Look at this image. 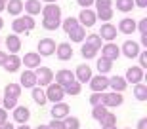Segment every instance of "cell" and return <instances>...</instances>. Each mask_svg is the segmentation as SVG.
Listing matches in <instances>:
<instances>
[{
  "mask_svg": "<svg viewBox=\"0 0 147 129\" xmlns=\"http://www.w3.org/2000/svg\"><path fill=\"white\" fill-rule=\"evenodd\" d=\"M34 17L31 15H19L13 19V23H11V31H13V34H21V32H31L34 29Z\"/></svg>",
  "mask_w": 147,
  "mask_h": 129,
  "instance_id": "6da1fadb",
  "label": "cell"
},
{
  "mask_svg": "<svg viewBox=\"0 0 147 129\" xmlns=\"http://www.w3.org/2000/svg\"><path fill=\"white\" fill-rule=\"evenodd\" d=\"M34 76H36V86L38 87H44V86H50L52 82H54V72H52V68H48V66H38V68H34Z\"/></svg>",
  "mask_w": 147,
  "mask_h": 129,
  "instance_id": "7a4b0ae2",
  "label": "cell"
},
{
  "mask_svg": "<svg viewBox=\"0 0 147 129\" xmlns=\"http://www.w3.org/2000/svg\"><path fill=\"white\" fill-rule=\"evenodd\" d=\"M88 86L92 89V93H105L107 87H109V78L105 74H98V76H92Z\"/></svg>",
  "mask_w": 147,
  "mask_h": 129,
  "instance_id": "3957f363",
  "label": "cell"
},
{
  "mask_svg": "<svg viewBox=\"0 0 147 129\" xmlns=\"http://www.w3.org/2000/svg\"><path fill=\"white\" fill-rule=\"evenodd\" d=\"M46 99H48L50 102H61L63 99H65V91H63V87L59 86V84H50V86H46Z\"/></svg>",
  "mask_w": 147,
  "mask_h": 129,
  "instance_id": "277c9868",
  "label": "cell"
},
{
  "mask_svg": "<svg viewBox=\"0 0 147 129\" xmlns=\"http://www.w3.org/2000/svg\"><path fill=\"white\" fill-rule=\"evenodd\" d=\"M36 49H38L36 53L40 55V57H50V55L55 53V40L54 38H40Z\"/></svg>",
  "mask_w": 147,
  "mask_h": 129,
  "instance_id": "5b68a950",
  "label": "cell"
},
{
  "mask_svg": "<svg viewBox=\"0 0 147 129\" xmlns=\"http://www.w3.org/2000/svg\"><path fill=\"white\" fill-rule=\"evenodd\" d=\"M142 48H140V44L134 42V40H126L122 46H120V55H124L128 59H136L138 55H140Z\"/></svg>",
  "mask_w": 147,
  "mask_h": 129,
  "instance_id": "8992f818",
  "label": "cell"
},
{
  "mask_svg": "<svg viewBox=\"0 0 147 129\" xmlns=\"http://www.w3.org/2000/svg\"><path fill=\"white\" fill-rule=\"evenodd\" d=\"M78 25L80 27H84V29H90V27H94L96 25V21H98V17H96V11L94 10H90V8H86V10H80V13H78Z\"/></svg>",
  "mask_w": 147,
  "mask_h": 129,
  "instance_id": "52a82bcc",
  "label": "cell"
},
{
  "mask_svg": "<svg viewBox=\"0 0 147 129\" xmlns=\"http://www.w3.org/2000/svg\"><path fill=\"white\" fill-rule=\"evenodd\" d=\"M50 114H52V120H65L67 116H71V108H69V104L63 102V101L61 102H54Z\"/></svg>",
  "mask_w": 147,
  "mask_h": 129,
  "instance_id": "ba28073f",
  "label": "cell"
},
{
  "mask_svg": "<svg viewBox=\"0 0 147 129\" xmlns=\"http://www.w3.org/2000/svg\"><path fill=\"white\" fill-rule=\"evenodd\" d=\"M101 57L109 61H117L120 57V46H117L115 42H105L101 46Z\"/></svg>",
  "mask_w": 147,
  "mask_h": 129,
  "instance_id": "9c48e42d",
  "label": "cell"
},
{
  "mask_svg": "<svg viewBox=\"0 0 147 129\" xmlns=\"http://www.w3.org/2000/svg\"><path fill=\"white\" fill-rule=\"evenodd\" d=\"M126 80V84H142L143 80V68L140 66H130V68H126V76H122Z\"/></svg>",
  "mask_w": 147,
  "mask_h": 129,
  "instance_id": "30bf717a",
  "label": "cell"
},
{
  "mask_svg": "<svg viewBox=\"0 0 147 129\" xmlns=\"http://www.w3.org/2000/svg\"><path fill=\"white\" fill-rule=\"evenodd\" d=\"M124 102V97H122V93H115V91H111V93H105V97H103V104L105 108H117V106H120Z\"/></svg>",
  "mask_w": 147,
  "mask_h": 129,
  "instance_id": "8fae6325",
  "label": "cell"
},
{
  "mask_svg": "<svg viewBox=\"0 0 147 129\" xmlns=\"http://www.w3.org/2000/svg\"><path fill=\"white\" fill-rule=\"evenodd\" d=\"M117 27H115L113 23H103V25H101V29H99V38H101V40H105V42H113L115 38H117Z\"/></svg>",
  "mask_w": 147,
  "mask_h": 129,
  "instance_id": "7c38bea8",
  "label": "cell"
},
{
  "mask_svg": "<svg viewBox=\"0 0 147 129\" xmlns=\"http://www.w3.org/2000/svg\"><path fill=\"white\" fill-rule=\"evenodd\" d=\"M40 55L36 53V51H29V53H25V57L21 59V64H25V68L27 70H34L40 66Z\"/></svg>",
  "mask_w": 147,
  "mask_h": 129,
  "instance_id": "4fadbf2b",
  "label": "cell"
},
{
  "mask_svg": "<svg viewBox=\"0 0 147 129\" xmlns=\"http://www.w3.org/2000/svg\"><path fill=\"white\" fill-rule=\"evenodd\" d=\"M92 76H94V74H92V68H90L88 64H78V66H76L75 80L78 82V84H88Z\"/></svg>",
  "mask_w": 147,
  "mask_h": 129,
  "instance_id": "5bb4252c",
  "label": "cell"
},
{
  "mask_svg": "<svg viewBox=\"0 0 147 129\" xmlns=\"http://www.w3.org/2000/svg\"><path fill=\"white\" fill-rule=\"evenodd\" d=\"M4 44H6V48H8V51H10V55H17L19 49H21V38H19V34H10V36H6Z\"/></svg>",
  "mask_w": 147,
  "mask_h": 129,
  "instance_id": "9a60e30c",
  "label": "cell"
},
{
  "mask_svg": "<svg viewBox=\"0 0 147 129\" xmlns=\"http://www.w3.org/2000/svg\"><path fill=\"white\" fill-rule=\"evenodd\" d=\"M55 55H57V59L59 61H71L73 57V48L69 42H61L55 46Z\"/></svg>",
  "mask_w": 147,
  "mask_h": 129,
  "instance_id": "2e32d148",
  "label": "cell"
},
{
  "mask_svg": "<svg viewBox=\"0 0 147 129\" xmlns=\"http://www.w3.org/2000/svg\"><path fill=\"white\" fill-rule=\"evenodd\" d=\"M42 19H61V8L57 4H46L42 6Z\"/></svg>",
  "mask_w": 147,
  "mask_h": 129,
  "instance_id": "e0dca14e",
  "label": "cell"
},
{
  "mask_svg": "<svg viewBox=\"0 0 147 129\" xmlns=\"http://www.w3.org/2000/svg\"><path fill=\"white\" fill-rule=\"evenodd\" d=\"M55 84H59L61 87L63 86H67V84H71L73 80H75V72H71L69 68H61V70H57L55 72Z\"/></svg>",
  "mask_w": 147,
  "mask_h": 129,
  "instance_id": "ac0fdd59",
  "label": "cell"
},
{
  "mask_svg": "<svg viewBox=\"0 0 147 129\" xmlns=\"http://www.w3.org/2000/svg\"><path fill=\"white\" fill-rule=\"evenodd\" d=\"M11 112H13V122H17L19 125L27 124L29 118H31V110H29L27 106H16Z\"/></svg>",
  "mask_w": 147,
  "mask_h": 129,
  "instance_id": "d6986e66",
  "label": "cell"
},
{
  "mask_svg": "<svg viewBox=\"0 0 147 129\" xmlns=\"http://www.w3.org/2000/svg\"><path fill=\"white\" fill-rule=\"evenodd\" d=\"M19 84H21L23 87H29V89L36 87V76H34V70H23L21 78H19Z\"/></svg>",
  "mask_w": 147,
  "mask_h": 129,
  "instance_id": "ffe728a7",
  "label": "cell"
},
{
  "mask_svg": "<svg viewBox=\"0 0 147 129\" xmlns=\"http://www.w3.org/2000/svg\"><path fill=\"white\" fill-rule=\"evenodd\" d=\"M23 10H25V13L31 17L38 15L40 11H42V4H40V0H27L25 4H23Z\"/></svg>",
  "mask_w": 147,
  "mask_h": 129,
  "instance_id": "44dd1931",
  "label": "cell"
},
{
  "mask_svg": "<svg viewBox=\"0 0 147 129\" xmlns=\"http://www.w3.org/2000/svg\"><path fill=\"white\" fill-rule=\"evenodd\" d=\"M117 31L122 32V34H134V32H136V21H134L132 17H124V19L119 23V29H117Z\"/></svg>",
  "mask_w": 147,
  "mask_h": 129,
  "instance_id": "7402d4cb",
  "label": "cell"
},
{
  "mask_svg": "<svg viewBox=\"0 0 147 129\" xmlns=\"http://www.w3.org/2000/svg\"><path fill=\"white\" fill-rule=\"evenodd\" d=\"M109 87L115 93H122L126 87H128V84H126V80L122 76H111L109 78Z\"/></svg>",
  "mask_w": 147,
  "mask_h": 129,
  "instance_id": "603a6c76",
  "label": "cell"
},
{
  "mask_svg": "<svg viewBox=\"0 0 147 129\" xmlns=\"http://www.w3.org/2000/svg\"><path fill=\"white\" fill-rule=\"evenodd\" d=\"M6 11L13 17H19L23 11V0H8L6 2Z\"/></svg>",
  "mask_w": 147,
  "mask_h": 129,
  "instance_id": "cb8c5ba5",
  "label": "cell"
},
{
  "mask_svg": "<svg viewBox=\"0 0 147 129\" xmlns=\"http://www.w3.org/2000/svg\"><path fill=\"white\" fill-rule=\"evenodd\" d=\"M19 66H21V57H19V55H10L8 53V59H6V63H4V68L8 70V72H17Z\"/></svg>",
  "mask_w": 147,
  "mask_h": 129,
  "instance_id": "d4e9b609",
  "label": "cell"
},
{
  "mask_svg": "<svg viewBox=\"0 0 147 129\" xmlns=\"http://www.w3.org/2000/svg\"><path fill=\"white\" fill-rule=\"evenodd\" d=\"M31 95H33V101L36 102L38 106H44V104H46V102H48V99H46V91H44L42 87H33V89H31Z\"/></svg>",
  "mask_w": 147,
  "mask_h": 129,
  "instance_id": "484cf974",
  "label": "cell"
},
{
  "mask_svg": "<svg viewBox=\"0 0 147 129\" xmlns=\"http://www.w3.org/2000/svg\"><path fill=\"white\" fill-rule=\"evenodd\" d=\"M84 44H88V46H92L94 49H101V46H103V40L99 38V34H96V32H92V34H86V38H84Z\"/></svg>",
  "mask_w": 147,
  "mask_h": 129,
  "instance_id": "4316f807",
  "label": "cell"
},
{
  "mask_svg": "<svg viewBox=\"0 0 147 129\" xmlns=\"http://www.w3.org/2000/svg\"><path fill=\"white\" fill-rule=\"evenodd\" d=\"M69 38H71V42L82 44V42H84V38H86V29L78 25V27H76L75 31H71V32H69Z\"/></svg>",
  "mask_w": 147,
  "mask_h": 129,
  "instance_id": "83f0119b",
  "label": "cell"
},
{
  "mask_svg": "<svg viewBox=\"0 0 147 129\" xmlns=\"http://www.w3.org/2000/svg\"><path fill=\"white\" fill-rule=\"evenodd\" d=\"M63 91H65V95H71V97L80 95V91H82V84H78L76 80H73L71 84L63 86Z\"/></svg>",
  "mask_w": 147,
  "mask_h": 129,
  "instance_id": "f1b7e54d",
  "label": "cell"
},
{
  "mask_svg": "<svg viewBox=\"0 0 147 129\" xmlns=\"http://www.w3.org/2000/svg\"><path fill=\"white\" fill-rule=\"evenodd\" d=\"M96 68L99 70V74H107V72H111V68H113V61L105 59V57H99L98 63H96Z\"/></svg>",
  "mask_w": 147,
  "mask_h": 129,
  "instance_id": "f546056e",
  "label": "cell"
},
{
  "mask_svg": "<svg viewBox=\"0 0 147 129\" xmlns=\"http://www.w3.org/2000/svg\"><path fill=\"white\" fill-rule=\"evenodd\" d=\"M4 95L19 99V95H21V86H19V84H8V86L4 87Z\"/></svg>",
  "mask_w": 147,
  "mask_h": 129,
  "instance_id": "4dcf8cb0",
  "label": "cell"
},
{
  "mask_svg": "<svg viewBox=\"0 0 147 129\" xmlns=\"http://www.w3.org/2000/svg\"><path fill=\"white\" fill-rule=\"evenodd\" d=\"M113 4H117V10L122 13H128L134 10V0H113Z\"/></svg>",
  "mask_w": 147,
  "mask_h": 129,
  "instance_id": "1f68e13d",
  "label": "cell"
},
{
  "mask_svg": "<svg viewBox=\"0 0 147 129\" xmlns=\"http://www.w3.org/2000/svg\"><path fill=\"white\" fill-rule=\"evenodd\" d=\"M115 15V10L113 8H105V10H96V17L101 19V23H109Z\"/></svg>",
  "mask_w": 147,
  "mask_h": 129,
  "instance_id": "d6a6232c",
  "label": "cell"
},
{
  "mask_svg": "<svg viewBox=\"0 0 147 129\" xmlns=\"http://www.w3.org/2000/svg\"><path fill=\"white\" fill-rule=\"evenodd\" d=\"M76 27H78V19H76V17H73V15L61 21V29H63V31H65L67 34H69L71 31H75Z\"/></svg>",
  "mask_w": 147,
  "mask_h": 129,
  "instance_id": "836d02e7",
  "label": "cell"
},
{
  "mask_svg": "<svg viewBox=\"0 0 147 129\" xmlns=\"http://www.w3.org/2000/svg\"><path fill=\"white\" fill-rule=\"evenodd\" d=\"M134 97L138 101H147V86L145 84H136L134 86Z\"/></svg>",
  "mask_w": 147,
  "mask_h": 129,
  "instance_id": "e575fe53",
  "label": "cell"
},
{
  "mask_svg": "<svg viewBox=\"0 0 147 129\" xmlns=\"http://www.w3.org/2000/svg\"><path fill=\"white\" fill-rule=\"evenodd\" d=\"M80 55L84 57V59H94V57L98 55V49H94L92 46H88V44L82 42V46H80Z\"/></svg>",
  "mask_w": 147,
  "mask_h": 129,
  "instance_id": "d590c367",
  "label": "cell"
},
{
  "mask_svg": "<svg viewBox=\"0 0 147 129\" xmlns=\"http://www.w3.org/2000/svg\"><path fill=\"white\" fill-rule=\"evenodd\" d=\"M107 112H109V108H105L103 104H96V106H92V118L96 120V122H99Z\"/></svg>",
  "mask_w": 147,
  "mask_h": 129,
  "instance_id": "8d00e7d4",
  "label": "cell"
},
{
  "mask_svg": "<svg viewBox=\"0 0 147 129\" xmlns=\"http://www.w3.org/2000/svg\"><path fill=\"white\" fill-rule=\"evenodd\" d=\"M63 127L65 129H80V120L75 118V116H67L63 120Z\"/></svg>",
  "mask_w": 147,
  "mask_h": 129,
  "instance_id": "74e56055",
  "label": "cell"
},
{
  "mask_svg": "<svg viewBox=\"0 0 147 129\" xmlns=\"http://www.w3.org/2000/svg\"><path fill=\"white\" fill-rule=\"evenodd\" d=\"M99 124H101V127H109V125H117V114L113 112H107L103 116V118L99 120Z\"/></svg>",
  "mask_w": 147,
  "mask_h": 129,
  "instance_id": "f35d334b",
  "label": "cell"
},
{
  "mask_svg": "<svg viewBox=\"0 0 147 129\" xmlns=\"http://www.w3.org/2000/svg\"><path fill=\"white\" fill-rule=\"evenodd\" d=\"M42 27L46 31H57L61 27V19H42Z\"/></svg>",
  "mask_w": 147,
  "mask_h": 129,
  "instance_id": "ab89813d",
  "label": "cell"
},
{
  "mask_svg": "<svg viewBox=\"0 0 147 129\" xmlns=\"http://www.w3.org/2000/svg\"><path fill=\"white\" fill-rule=\"evenodd\" d=\"M0 106L10 112V110H13V108L17 106V99H13V97H6V95H4V97H2V104H0Z\"/></svg>",
  "mask_w": 147,
  "mask_h": 129,
  "instance_id": "60d3db41",
  "label": "cell"
},
{
  "mask_svg": "<svg viewBox=\"0 0 147 129\" xmlns=\"http://www.w3.org/2000/svg\"><path fill=\"white\" fill-rule=\"evenodd\" d=\"M103 97H105V93H92V95H90V104H92V106L101 104V102H103Z\"/></svg>",
  "mask_w": 147,
  "mask_h": 129,
  "instance_id": "b9f144b4",
  "label": "cell"
},
{
  "mask_svg": "<svg viewBox=\"0 0 147 129\" xmlns=\"http://www.w3.org/2000/svg\"><path fill=\"white\" fill-rule=\"evenodd\" d=\"M94 6L98 10H105V8H113V0H94Z\"/></svg>",
  "mask_w": 147,
  "mask_h": 129,
  "instance_id": "7bdbcfd3",
  "label": "cell"
},
{
  "mask_svg": "<svg viewBox=\"0 0 147 129\" xmlns=\"http://www.w3.org/2000/svg\"><path fill=\"white\" fill-rule=\"evenodd\" d=\"M136 31H140L142 34H147V17H143V19L136 21Z\"/></svg>",
  "mask_w": 147,
  "mask_h": 129,
  "instance_id": "ee69618b",
  "label": "cell"
},
{
  "mask_svg": "<svg viewBox=\"0 0 147 129\" xmlns=\"http://www.w3.org/2000/svg\"><path fill=\"white\" fill-rule=\"evenodd\" d=\"M138 59H140V68H147V51H140V55H138Z\"/></svg>",
  "mask_w": 147,
  "mask_h": 129,
  "instance_id": "f6af8a7d",
  "label": "cell"
},
{
  "mask_svg": "<svg viewBox=\"0 0 147 129\" xmlns=\"http://www.w3.org/2000/svg\"><path fill=\"white\" fill-rule=\"evenodd\" d=\"M48 127L50 129H65L63 127V120H52L48 124Z\"/></svg>",
  "mask_w": 147,
  "mask_h": 129,
  "instance_id": "bcb514c9",
  "label": "cell"
},
{
  "mask_svg": "<svg viewBox=\"0 0 147 129\" xmlns=\"http://www.w3.org/2000/svg\"><path fill=\"white\" fill-rule=\"evenodd\" d=\"M8 122V110H4V108L0 106V127Z\"/></svg>",
  "mask_w": 147,
  "mask_h": 129,
  "instance_id": "7dc6e473",
  "label": "cell"
},
{
  "mask_svg": "<svg viewBox=\"0 0 147 129\" xmlns=\"http://www.w3.org/2000/svg\"><path fill=\"white\" fill-rule=\"evenodd\" d=\"M76 4L80 6L82 10H86V8H90V6H94V0H76Z\"/></svg>",
  "mask_w": 147,
  "mask_h": 129,
  "instance_id": "c3c4849f",
  "label": "cell"
},
{
  "mask_svg": "<svg viewBox=\"0 0 147 129\" xmlns=\"http://www.w3.org/2000/svg\"><path fill=\"white\" fill-rule=\"evenodd\" d=\"M134 8H140V10L147 8V0H134Z\"/></svg>",
  "mask_w": 147,
  "mask_h": 129,
  "instance_id": "681fc988",
  "label": "cell"
},
{
  "mask_svg": "<svg viewBox=\"0 0 147 129\" xmlns=\"http://www.w3.org/2000/svg\"><path fill=\"white\" fill-rule=\"evenodd\" d=\"M136 129H147V118H142V120H140Z\"/></svg>",
  "mask_w": 147,
  "mask_h": 129,
  "instance_id": "f907efd6",
  "label": "cell"
},
{
  "mask_svg": "<svg viewBox=\"0 0 147 129\" xmlns=\"http://www.w3.org/2000/svg\"><path fill=\"white\" fill-rule=\"evenodd\" d=\"M6 59H8V53H4V51H0V66H4Z\"/></svg>",
  "mask_w": 147,
  "mask_h": 129,
  "instance_id": "816d5d0a",
  "label": "cell"
},
{
  "mask_svg": "<svg viewBox=\"0 0 147 129\" xmlns=\"http://www.w3.org/2000/svg\"><path fill=\"white\" fill-rule=\"evenodd\" d=\"M0 129H16V125L11 124V122H6V124L2 125V127H0Z\"/></svg>",
  "mask_w": 147,
  "mask_h": 129,
  "instance_id": "f5cc1de1",
  "label": "cell"
},
{
  "mask_svg": "<svg viewBox=\"0 0 147 129\" xmlns=\"http://www.w3.org/2000/svg\"><path fill=\"white\" fill-rule=\"evenodd\" d=\"M142 46L147 48V34H142Z\"/></svg>",
  "mask_w": 147,
  "mask_h": 129,
  "instance_id": "db71d44e",
  "label": "cell"
},
{
  "mask_svg": "<svg viewBox=\"0 0 147 129\" xmlns=\"http://www.w3.org/2000/svg\"><path fill=\"white\" fill-rule=\"evenodd\" d=\"M16 129H33V127H31V125H29V124H21V125H19V127H16Z\"/></svg>",
  "mask_w": 147,
  "mask_h": 129,
  "instance_id": "11a10c76",
  "label": "cell"
},
{
  "mask_svg": "<svg viewBox=\"0 0 147 129\" xmlns=\"http://www.w3.org/2000/svg\"><path fill=\"white\" fill-rule=\"evenodd\" d=\"M34 129H50V127H48V124H46V125H42V124H40L38 127H34Z\"/></svg>",
  "mask_w": 147,
  "mask_h": 129,
  "instance_id": "9f6ffc18",
  "label": "cell"
},
{
  "mask_svg": "<svg viewBox=\"0 0 147 129\" xmlns=\"http://www.w3.org/2000/svg\"><path fill=\"white\" fill-rule=\"evenodd\" d=\"M46 4H57V0H44Z\"/></svg>",
  "mask_w": 147,
  "mask_h": 129,
  "instance_id": "6f0895ef",
  "label": "cell"
},
{
  "mask_svg": "<svg viewBox=\"0 0 147 129\" xmlns=\"http://www.w3.org/2000/svg\"><path fill=\"white\" fill-rule=\"evenodd\" d=\"M6 10V4H4V2H0V11H4Z\"/></svg>",
  "mask_w": 147,
  "mask_h": 129,
  "instance_id": "680465c9",
  "label": "cell"
},
{
  "mask_svg": "<svg viewBox=\"0 0 147 129\" xmlns=\"http://www.w3.org/2000/svg\"><path fill=\"white\" fill-rule=\"evenodd\" d=\"M101 129H117V125H109V127H101Z\"/></svg>",
  "mask_w": 147,
  "mask_h": 129,
  "instance_id": "91938a15",
  "label": "cell"
},
{
  "mask_svg": "<svg viewBox=\"0 0 147 129\" xmlns=\"http://www.w3.org/2000/svg\"><path fill=\"white\" fill-rule=\"evenodd\" d=\"M4 27V21H2V17H0V29Z\"/></svg>",
  "mask_w": 147,
  "mask_h": 129,
  "instance_id": "94428289",
  "label": "cell"
},
{
  "mask_svg": "<svg viewBox=\"0 0 147 129\" xmlns=\"http://www.w3.org/2000/svg\"><path fill=\"white\" fill-rule=\"evenodd\" d=\"M0 2H4V4H6V2H8V0H0Z\"/></svg>",
  "mask_w": 147,
  "mask_h": 129,
  "instance_id": "6125c7cd",
  "label": "cell"
},
{
  "mask_svg": "<svg viewBox=\"0 0 147 129\" xmlns=\"http://www.w3.org/2000/svg\"><path fill=\"white\" fill-rule=\"evenodd\" d=\"M0 104H2V97H0Z\"/></svg>",
  "mask_w": 147,
  "mask_h": 129,
  "instance_id": "be15d7a7",
  "label": "cell"
},
{
  "mask_svg": "<svg viewBox=\"0 0 147 129\" xmlns=\"http://www.w3.org/2000/svg\"><path fill=\"white\" fill-rule=\"evenodd\" d=\"M124 129H132V127H124Z\"/></svg>",
  "mask_w": 147,
  "mask_h": 129,
  "instance_id": "e7e4bbea",
  "label": "cell"
},
{
  "mask_svg": "<svg viewBox=\"0 0 147 129\" xmlns=\"http://www.w3.org/2000/svg\"><path fill=\"white\" fill-rule=\"evenodd\" d=\"M0 44H2V38H0Z\"/></svg>",
  "mask_w": 147,
  "mask_h": 129,
  "instance_id": "03108f58",
  "label": "cell"
}]
</instances>
